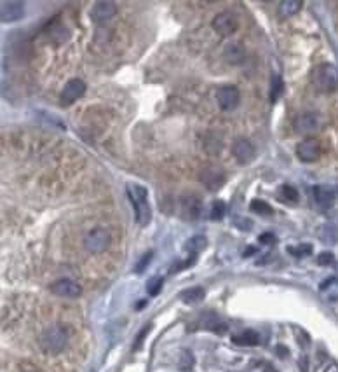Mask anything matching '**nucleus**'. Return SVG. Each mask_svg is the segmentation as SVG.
Segmentation results:
<instances>
[{"label":"nucleus","mask_w":338,"mask_h":372,"mask_svg":"<svg viewBox=\"0 0 338 372\" xmlns=\"http://www.w3.org/2000/svg\"><path fill=\"white\" fill-rule=\"evenodd\" d=\"M265 372H277V370L274 369V367H267V369H265Z\"/></svg>","instance_id":"4c0bfd02"},{"label":"nucleus","mask_w":338,"mask_h":372,"mask_svg":"<svg viewBox=\"0 0 338 372\" xmlns=\"http://www.w3.org/2000/svg\"><path fill=\"white\" fill-rule=\"evenodd\" d=\"M323 154L318 138H305L297 145V156L303 163H316Z\"/></svg>","instance_id":"0eeeda50"},{"label":"nucleus","mask_w":338,"mask_h":372,"mask_svg":"<svg viewBox=\"0 0 338 372\" xmlns=\"http://www.w3.org/2000/svg\"><path fill=\"white\" fill-rule=\"evenodd\" d=\"M312 86L321 93H333L338 87V69L331 63H321L310 74Z\"/></svg>","instance_id":"7ed1b4c3"},{"label":"nucleus","mask_w":338,"mask_h":372,"mask_svg":"<svg viewBox=\"0 0 338 372\" xmlns=\"http://www.w3.org/2000/svg\"><path fill=\"white\" fill-rule=\"evenodd\" d=\"M25 4L23 2H12V0H6L0 4V19L2 23H14L23 18Z\"/></svg>","instance_id":"2eb2a0df"},{"label":"nucleus","mask_w":338,"mask_h":372,"mask_svg":"<svg viewBox=\"0 0 338 372\" xmlns=\"http://www.w3.org/2000/svg\"><path fill=\"white\" fill-rule=\"evenodd\" d=\"M225 213H227V205H225V201H222V200H216V201H213L211 203V218L213 221H222L223 217H225Z\"/></svg>","instance_id":"b1692460"},{"label":"nucleus","mask_w":338,"mask_h":372,"mask_svg":"<svg viewBox=\"0 0 338 372\" xmlns=\"http://www.w3.org/2000/svg\"><path fill=\"white\" fill-rule=\"evenodd\" d=\"M204 295H206V292L202 287H192V289H187L181 292L180 297L185 304H197L204 299Z\"/></svg>","instance_id":"6ab92c4d"},{"label":"nucleus","mask_w":338,"mask_h":372,"mask_svg":"<svg viewBox=\"0 0 338 372\" xmlns=\"http://www.w3.org/2000/svg\"><path fill=\"white\" fill-rule=\"evenodd\" d=\"M204 325H206V329H209V331H213L216 334H225L227 332V325L223 323L216 315H209V320H206Z\"/></svg>","instance_id":"393cba45"},{"label":"nucleus","mask_w":338,"mask_h":372,"mask_svg":"<svg viewBox=\"0 0 338 372\" xmlns=\"http://www.w3.org/2000/svg\"><path fill=\"white\" fill-rule=\"evenodd\" d=\"M291 255H295V257H307V255H310L312 253V245H308V243H303V245H298V247H289L288 248Z\"/></svg>","instance_id":"cd10ccee"},{"label":"nucleus","mask_w":338,"mask_h":372,"mask_svg":"<svg viewBox=\"0 0 338 372\" xmlns=\"http://www.w3.org/2000/svg\"><path fill=\"white\" fill-rule=\"evenodd\" d=\"M260 243L261 245H274L276 243V236H274L272 232H263V234L260 236Z\"/></svg>","instance_id":"473e14b6"},{"label":"nucleus","mask_w":338,"mask_h":372,"mask_svg":"<svg viewBox=\"0 0 338 372\" xmlns=\"http://www.w3.org/2000/svg\"><path fill=\"white\" fill-rule=\"evenodd\" d=\"M149 331H150V325H147V327L143 329L141 332H139V336L136 337V342H134V349H139V348H141L143 339H145V337H147V334H149Z\"/></svg>","instance_id":"2f4dec72"},{"label":"nucleus","mask_w":338,"mask_h":372,"mask_svg":"<svg viewBox=\"0 0 338 372\" xmlns=\"http://www.w3.org/2000/svg\"><path fill=\"white\" fill-rule=\"evenodd\" d=\"M318 264L319 266H331L335 264V255L331 252H323L318 255Z\"/></svg>","instance_id":"7c9ffc66"},{"label":"nucleus","mask_w":338,"mask_h":372,"mask_svg":"<svg viewBox=\"0 0 338 372\" xmlns=\"http://www.w3.org/2000/svg\"><path fill=\"white\" fill-rule=\"evenodd\" d=\"M68 344V334L60 325L45 329L39 337V346L45 355H60Z\"/></svg>","instance_id":"f03ea898"},{"label":"nucleus","mask_w":338,"mask_h":372,"mask_svg":"<svg viewBox=\"0 0 338 372\" xmlns=\"http://www.w3.org/2000/svg\"><path fill=\"white\" fill-rule=\"evenodd\" d=\"M223 58L230 65H239L246 58V49H244V46L240 42H229L225 46V49H223Z\"/></svg>","instance_id":"dca6fc26"},{"label":"nucleus","mask_w":338,"mask_h":372,"mask_svg":"<svg viewBox=\"0 0 338 372\" xmlns=\"http://www.w3.org/2000/svg\"><path fill=\"white\" fill-rule=\"evenodd\" d=\"M251 211H255L256 215H272V206L269 203L261 200H253L251 201Z\"/></svg>","instance_id":"bb28decb"},{"label":"nucleus","mask_w":338,"mask_h":372,"mask_svg":"<svg viewBox=\"0 0 338 372\" xmlns=\"http://www.w3.org/2000/svg\"><path fill=\"white\" fill-rule=\"evenodd\" d=\"M181 217L188 221H197L202 215V200L196 194H185L180 200Z\"/></svg>","instance_id":"6e6552de"},{"label":"nucleus","mask_w":338,"mask_h":372,"mask_svg":"<svg viewBox=\"0 0 338 372\" xmlns=\"http://www.w3.org/2000/svg\"><path fill=\"white\" fill-rule=\"evenodd\" d=\"M117 14V4L115 2H108V0H105V2H96L94 6H92L91 9V18L94 23H107L113 18V16Z\"/></svg>","instance_id":"4468645a"},{"label":"nucleus","mask_w":338,"mask_h":372,"mask_svg":"<svg viewBox=\"0 0 338 372\" xmlns=\"http://www.w3.org/2000/svg\"><path fill=\"white\" fill-rule=\"evenodd\" d=\"M206 245H208V239H206V236L197 234V236H192V238H190L188 242L185 243V250H187L188 253H192V255H197L199 252L204 250Z\"/></svg>","instance_id":"4be33fe9"},{"label":"nucleus","mask_w":338,"mask_h":372,"mask_svg":"<svg viewBox=\"0 0 338 372\" xmlns=\"http://www.w3.org/2000/svg\"><path fill=\"white\" fill-rule=\"evenodd\" d=\"M128 198L134 208V218L139 226H147L152 221V208L149 203V192L145 187L138 184H128Z\"/></svg>","instance_id":"f257e3e1"},{"label":"nucleus","mask_w":338,"mask_h":372,"mask_svg":"<svg viewBox=\"0 0 338 372\" xmlns=\"http://www.w3.org/2000/svg\"><path fill=\"white\" fill-rule=\"evenodd\" d=\"M255 252H256V250H255V247H249V248H248V252L244 253V255H251V253H255Z\"/></svg>","instance_id":"f704fd0d"},{"label":"nucleus","mask_w":338,"mask_h":372,"mask_svg":"<svg viewBox=\"0 0 338 372\" xmlns=\"http://www.w3.org/2000/svg\"><path fill=\"white\" fill-rule=\"evenodd\" d=\"M302 369H303V370H307V358H305V357L302 358Z\"/></svg>","instance_id":"c9c22d12"},{"label":"nucleus","mask_w":338,"mask_h":372,"mask_svg":"<svg viewBox=\"0 0 338 372\" xmlns=\"http://www.w3.org/2000/svg\"><path fill=\"white\" fill-rule=\"evenodd\" d=\"M279 200L284 203H297L300 200V194L291 185H282V187H279Z\"/></svg>","instance_id":"5701e85b"},{"label":"nucleus","mask_w":338,"mask_h":372,"mask_svg":"<svg viewBox=\"0 0 338 372\" xmlns=\"http://www.w3.org/2000/svg\"><path fill=\"white\" fill-rule=\"evenodd\" d=\"M199 177H201V182L204 184V187L211 192L220 191V189L223 187V184H225V180H227L225 171H223L220 166H213V164L202 168Z\"/></svg>","instance_id":"423d86ee"},{"label":"nucleus","mask_w":338,"mask_h":372,"mask_svg":"<svg viewBox=\"0 0 338 372\" xmlns=\"http://www.w3.org/2000/svg\"><path fill=\"white\" fill-rule=\"evenodd\" d=\"M143 306H147V301H139V302H138V306H136V310H141Z\"/></svg>","instance_id":"e433bc0d"},{"label":"nucleus","mask_w":338,"mask_h":372,"mask_svg":"<svg viewBox=\"0 0 338 372\" xmlns=\"http://www.w3.org/2000/svg\"><path fill=\"white\" fill-rule=\"evenodd\" d=\"M232 341L239 346H256L260 341V337L255 331L248 329V331H244V332H240V334H237V336L232 337Z\"/></svg>","instance_id":"aec40b11"},{"label":"nucleus","mask_w":338,"mask_h":372,"mask_svg":"<svg viewBox=\"0 0 338 372\" xmlns=\"http://www.w3.org/2000/svg\"><path fill=\"white\" fill-rule=\"evenodd\" d=\"M86 95V82L82 79H71L65 84L60 96V101L63 105H71L75 103L77 100H80L82 96Z\"/></svg>","instance_id":"9b49d317"},{"label":"nucleus","mask_w":338,"mask_h":372,"mask_svg":"<svg viewBox=\"0 0 338 372\" xmlns=\"http://www.w3.org/2000/svg\"><path fill=\"white\" fill-rule=\"evenodd\" d=\"M213 30L218 33L220 37L227 39V37L234 35L239 28V19L237 16L234 14L232 11H222L218 12L216 16L213 18Z\"/></svg>","instance_id":"20e7f679"},{"label":"nucleus","mask_w":338,"mask_h":372,"mask_svg":"<svg viewBox=\"0 0 338 372\" xmlns=\"http://www.w3.org/2000/svg\"><path fill=\"white\" fill-rule=\"evenodd\" d=\"M282 91H284V82L279 75H274L272 82H270V100L276 101L282 95Z\"/></svg>","instance_id":"a878e982"},{"label":"nucleus","mask_w":338,"mask_h":372,"mask_svg":"<svg viewBox=\"0 0 338 372\" xmlns=\"http://www.w3.org/2000/svg\"><path fill=\"white\" fill-rule=\"evenodd\" d=\"M302 6L303 4L300 0H284V2L279 4V14H281V18H291L302 9Z\"/></svg>","instance_id":"412c9836"},{"label":"nucleus","mask_w":338,"mask_h":372,"mask_svg":"<svg viewBox=\"0 0 338 372\" xmlns=\"http://www.w3.org/2000/svg\"><path fill=\"white\" fill-rule=\"evenodd\" d=\"M293 126H295V131H297V133L303 135V137H310V135H314L316 131L321 128V122L316 114L305 112V114H300V116L295 117Z\"/></svg>","instance_id":"9d476101"},{"label":"nucleus","mask_w":338,"mask_h":372,"mask_svg":"<svg viewBox=\"0 0 338 372\" xmlns=\"http://www.w3.org/2000/svg\"><path fill=\"white\" fill-rule=\"evenodd\" d=\"M314 200L323 210H329L333 205H335V194H333V191L329 187H324V185H316L314 187Z\"/></svg>","instance_id":"f3484780"},{"label":"nucleus","mask_w":338,"mask_h":372,"mask_svg":"<svg viewBox=\"0 0 338 372\" xmlns=\"http://www.w3.org/2000/svg\"><path fill=\"white\" fill-rule=\"evenodd\" d=\"M152 257H154V252H147V255H143L141 259H139V262L136 264V268H134V271H136L138 274L145 271V269L149 268V264H150V260H152Z\"/></svg>","instance_id":"c756f323"},{"label":"nucleus","mask_w":338,"mask_h":372,"mask_svg":"<svg viewBox=\"0 0 338 372\" xmlns=\"http://www.w3.org/2000/svg\"><path fill=\"white\" fill-rule=\"evenodd\" d=\"M84 247L89 253H103L110 247V232L103 227L89 231L84 238Z\"/></svg>","instance_id":"39448f33"},{"label":"nucleus","mask_w":338,"mask_h":372,"mask_svg":"<svg viewBox=\"0 0 338 372\" xmlns=\"http://www.w3.org/2000/svg\"><path fill=\"white\" fill-rule=\"evenodd\" d=\"M277 352H279V355H288V349L282 348V346H277Z\"/></svg>","instance_id":"72a5a7b5"},{"label":"nucleus","mask_w":338,"mask_h":372,"mask_svg":"<svg viewBox=\"0 0 338 372\" xmlns=\"http://www.w3.org/2000/svg\"><path fill=\"white\" fill-rule=\"evenodd\" d=\"M51 292H53L54 295H58V297L75 299V297H80V294H82V287H80L77 281L63 278V280H58L51 285Z\"/></svg>","instance_id":"ddd939ff"},{"label":"nucleus","mask_w":338,"mask_h":372,"mask_svg":"<svg viewBox=\"0 0 338 372\" xmlns=\"http://www.w3.org/2000/svg\"><path fill=\"white\" fill-rule=\"evenodd\" d=\"M319 290L328 301H331V302L338 301V280L336 278H329V280L323 281L319 287Z\"/></svg>","instance_id":"a211bd4d"},{"label":"nucleus","mask_w":338,"mask_h":372,"mask_svg":"<svg viewBox=\"0 0 338 372\" xmlns=\"http://www.w3.org/2000/svg\"><path fill=\"white\" fill-rule=\"evenodd\" d=\"M216 101L223 112H230L237 108L240 101V93L235 86H222L216 93Z\"/></svg>","instance_id":"1a4fd4ad"},{"label":"nucleus","mask_w":338,"mask_h":372,"mask_svg":"<svg viewBox=\"0 0 338 372\" xmlns=\"http://www.w3.org/2000/svg\"><path fill=\"white\" fill-rule=\"evenodd\" d=\"M255 147H253V143L248 140V138H237V140L234 142V145H232V156L235 158V161L239 164H243V166H246L255 159Z\"/></svg>","instance_id":"f8f14e48"},{"label":"nucleus","mask_w":338,"mask_h":372,"mask_svg":"<svg viewBox=\"0 0 338 372\" xmlns=\"http://www.w3.org/2000/svg\"><path fill=\"white\" fill-rule=\"evenodd\" d=\"M162 283H164V280L160 276L150 278L149 283H147V290H149V294L150 295H159V292L162 290Z\"/></svg>","instance_id":"c85d7f7f"}]
</instances>
